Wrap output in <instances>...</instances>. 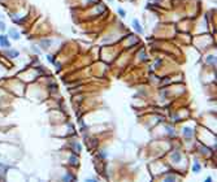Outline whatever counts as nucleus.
Listing matches in <instances>:
<instances>
[{
    "instance_id": "f257e3e1",
    "label": "nucleus",
    "mask_w": 217,
    "mask_h": 182,
    "mask_svg": "<svg viewBox=\"0 0 217 182\" xmlns=\"http://www.w3.org/2000/svg\"><path fill=\"white\" fill-rule=\"evenodd\" d=\"M12 47V43H11V39H9V36L7 35V34H1L0 35V48H11Z\"/></svg>"
},
{
    "instance_id": "f03ea898",
    "label": "nucleus",
    "mask_w": 217,
    "mask_h": 182,
    "mask_svg": "<svg viewBox=\"0 0 217 182\" xmlns=\"http://www.w3.org/2000/svg\"><path fill=\"white\" fill-rule=\"evenodd\" d=\"M7 35L9 36V39H12V40H14V42H17V40L21 39V34H20V31L17 30V29H14V27L8 29V34H7Z\"/></svg>"
},
{
    "instance_id": "7ed1b4c3",
    "label": "nucleus",
    "mask_w": 217,
    "mask_h": 182,
    "mask_svg": "<svg viewBox=\"0 0 217 182\" xmlns=\"http://www.w3.org/2000/svg\"><path fill=\"white\" fill-rule=\"evenodd\" d=\"M131 27L134 29V31H135V33L141 34V35L144 33V30H143V26H142V23L139 22V20H138V18H133V21H131Z\"/></svg>"
},
{
    "instance_id": "20e7f679",
    "label": "nucleus",
    "mask_w": 217,
    "mask_h": 182,
    "mask_svg": "<svg viewBox=\"0 0 217 182\" xmlns=\"http://www.w3.org/2000/svg\"><path fill=\"white\" fill-rule=\"evenodd\" d=\"M4 55H5L7 57H9V59H17V57L20 56V51L18 49H14V48H5V51H4Z\"/></svg>"
},
{
    "instance_id": "39448f33",
    "label": "nucleus",
    "mask_w": 217,
    "mask_h": 182,
    "mask_svg": "<svg viewBox=\"0 0 217 182\" xmlns=\"http://www.w3.org/2000/svg\"><path fill=\"white\" fill-rule=\"evenodd\" d=\"M181 159H182V153H181V151L174 150L172 153H170V160H172V163H174V164L179 163Z\"/></svg>"
},
{
    "instance_id": "423d86ee",
    "label": "nucleus",
    "mask_w": 217,
    "mask_h": 182,
    "mask_svg": "<svg viewBox=\"0 0 217 182\" xmlns=\"http://www.w3.org/2000/svg\"><path fill=\"white\" fill-rule=\"evenodd\" d=\"M192 134H194V129H191V127L185 126L182 129V135L186 138V139H190V138L192 137Z\"/></svg>"
},
{
    "instance_id": "0eeeda50",
    "label": "nucleus",
    "mask_w": 217,
    "mask_h": 182,
    "mask_svg": "<svg viewBox=\"0 0 217 182\" xmlns=\"http://www.w3.org/2000/svg\"><path fill=\"white\" fill-rule=\"evenodd\" d=\"M52 44V39H42L39 42V46H40V49H48Z\"/></svg>"
},
{
    "instance_id": "6e6552de",
    "label": "nucleus",
    "mask_w": 217,
    "mask_h": 182,
    "mask_svg": "<svg viewBox=\"0 0 217 182\" xmlns=\"http://www.w3.org/2000/svg\"><path fill=\"white\" fill-rule=\"evenodd\" d=\"M191 170H192L195 174H198L199 172L201 170V164L199 163V160H194V163H192V168H191Z\"/></svg>"
},
{
    "instance_id": "1a4fd4ad",
    "label": "nucleus",
    "mask_w": 217,
    "mask_h": 182,
    "mask_svg": "<svg viewBox=\"0 0 217 182\" xmlns=\"http://www.w3.org/2000/svg\"><path fill=\"white\" fill-rule=\"evenodd\" d=\"M207 64L212 65V66H216V55H208L205 59Z\"/></svg>"
},
{
    "instance_id": "9d476101",
    "label": "nucleus",
    "mask_w": 217,
    "mask_h": 182,
    "mask_svg": "<svg viewBox=\"0 0 217 182\" xmlns=\"http://www.w3.org/2000/svg\"><path fill=\"white\" fill-rule=\"evenodd\" d=\"M165 182H173V181H177V176H174V174H170L169 172L167 173V177L164 178Z\"/></svg>"
},
{
    "instance_id": "9b49d317",
    "label": "nucleus",
    "mask_w": 217,
    "mask_h": 182,
    "mask_svg": "<svg viewBox=\"0 0 217 182\" xmlns=\"http://www.w3.org/2000/svg\"><path fill=\"white\" fill-rule=\"evenodd\" d=\"M9 168H11V166H9V165H7V164H3V163H0V173H1V174H5L7 173V172H8V169Z\"/></svg>"
},
{
    "instance_id": "f8f14e48",
    "label": "nucleus",
    "mask_w": 217,
    "mask_h": 182,
    "mask_svg": "<svg viewBox=\"0 0 217 182\" xmlns=\"http://www.w3.org/2000/svg\"><path fill=\"white\" fill-rule=\"evenodd\" d=\"M165 130H167V133H168V135H170V137H174L175 135V131H174V127L173 126H165Z\"/></svg>"
},
{
    "instance_id": "ddd939ff",
    "label": "nucleus",
    "mask_w": 217,
    "mask_h": 182,
    "mask_svg": "<svg viewBox=\"0 0 217 182\" xmlns=\"http://www.w3.org/2000/svg\"><path fill=\"white\" fill-rule=\"evenodd\" d=\"M117 13H118V16H120L121 18H125V17H126V10L124 9V8L118 7V8H117Z\"/></svg>"
},
{
    "instance_id": "4468645a",
    "label": "nucleus",
    "mask_w": 217,
    "mask_h": 182,
    "mask_svg": "<svg viewBox=\"0 0 217 182\" xmlns=\"http://www.w3.org/2000/svg\"><path fill=\"white\" fill-rule=\"evenodd\" d=\"M74 178H76V177H74L73 174H70V173H66L65 176L63 177L64 181H74Z\"/></svg>"
},
{
    "instance_id": "2eb2a0df",
    "label": "nucleus",
    "mask_w": 217,
    "mask_h": 182,
    "mask_svg": "<svg viewBox=\"0 0 217 182\" xmlns=\"http://www.w3.org/2000/svg\"><path fill=\"white\" fill-rule=\"evenodd\" d=\"M69 163H70L72 165H77V164H78V157H77L76 155L70 156V161H69Z\"/></svg>"
},
{
    "instance_id": "dca6fc26",
    "label": "nucleus",
    "mask_w": 217,
    "mask_h": 182,
    "mask_svg": "<svg viewBox=\"0 0 217 182\" xmlns=\"http://www.w3.org/2000/svg\"><path fill=\"white\" fill-rule=\"evenodd\" d=\"M31 51L34 52V53H37V55H40V53H42V49H40L38 46H31Z\"/></svg>"
},
{
    "instance_id": "f3484780",
    "label": "nucleus",
    "mask_w": 217,
    "mask_h": 182,
    "mask_svg": "<svg viewBox=\"0 0 217 182\" xmlns=\"http://www.w3.org/2000/svg\"><path fill=\"white\" fill-rule=\"evenodd\" d=\"M5 30H7V25H5V22H4L3 20H0V31H1V33H4Z\"/></svg>"
},
{
    "instance_id": "a211bd4d",
    "label": "nucleus",
    "mask_w": 217,
    "mask_h": 182,
    "mask_svg": "<svg viewBox=\"0 0 217 182\" xmlns=\"http://www.w3.org/2000/svg\"><path fill=\"white\" fill-rule=\"evenodd\" d=\"M46 57H47V60L51 62V64H53V62L56 61V60H55V57H53L52 55H47V56H46Z\"/></svg>"
},
{
    "instance_id": "6ab92c4d",
    "label": "nucleus",
    "mask_w": 217,
    "mask_h": 182,
    "mask_svg": "<svg viewBox=\"0 0 217 182\" xmlns=\"http://www.w3.org/2000/svg\"><path fill=\"white\" fill-rule=\"evenodd\" d=\"M107 155H108V153L105 152L104 150H102V151H100V152H99V156H100V157H102V159H105V157H107Z\"/></svg>"
},
{
    "instance_id": "aec40b11",
    "label": "nucleus",
    "mask_w": 217,
    "mask_h": 182,
    "mask_svg": "<svg viewBox=\"0 0 217 182\" xmlns=\"http://www.w3.org/2000/svg\"><path fill=\"white\" fill-rule=\"evenodd\" d=\"M161 64V60H157L156 61V64H155V68H159V65Z\"/></svg>"
},
{
    "instance_id": "412c9836",
    "label": "nucleus",
    "mask_w": 217,
    "mask_h": 182,
    "mask_svg": "<svg viewBox=\"0 0 217 182\" xmlns=\"http://www.w3.org/2000/svg\"><path fill=\"white\" fill-rule=\"evenodd\" d=\"M205 182H212V177H207V178H205Z\"/></svg>"
},
{
    "instance_id": "4be33fe9",
    "label": "nucleus",
    "mask_w": 217,
    "mask_h": 182,
    "mask_svg": "<svg viewBox=\"0 0 217 182\" xmlns=\"http://www.w3.org/2000/svg\"><path fill=\"white\" fill-rule=\"evenodd\" d=\"M3 18H4V16L1 14V13H0V20H3Z\"/></svg>"
}]
</instances>
